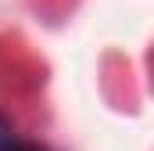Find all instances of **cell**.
I'll return each instance as SVG.
<instances>
[{
  "instance_id": "1",
  "label": "cell",
  "mask_w": 154,
  "mask_h": 151,
  "mask_svg": "<svg viewBox=\"0 0 154 151\" xmlns=\"http://www.w3.org/2000/svg\"><path fill=\"white\" fill-rule=\"evenodd\" d=\"M0 151H47L39 140H29V137H22L14 126H11V119H4L0 115Z\"/></svg>"
}]
</instances>
